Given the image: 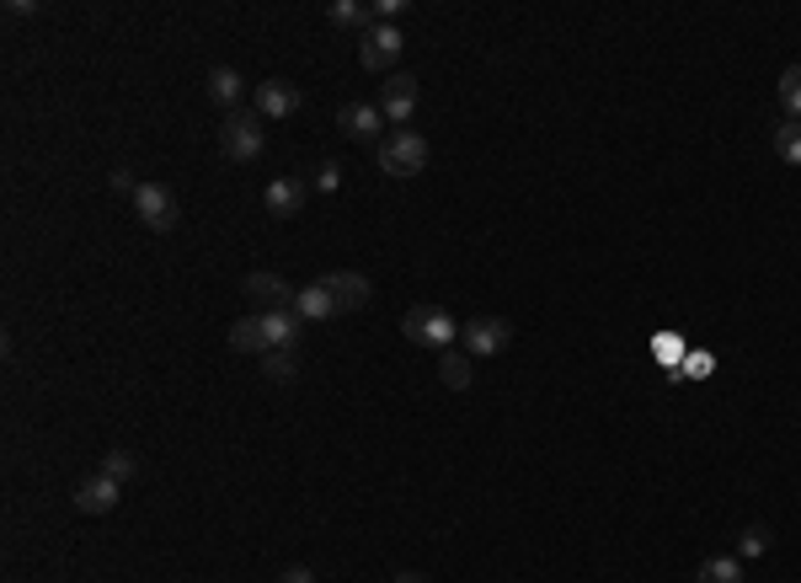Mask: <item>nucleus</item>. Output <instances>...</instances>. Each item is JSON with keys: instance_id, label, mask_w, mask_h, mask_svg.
I'll return each mask as SVG.
<instances>
[{"instance_id": "1", "label": "nucleus", "mask_w": 801, "mask_h": 583, "mask_svg": "<svg viewBox=\"0 0 801 583\" xmlns=\"http://www.w3.org/2000/svg\"><path fill=\"white\" fill-rule=\"evenodd\" d=\"M400 333L411 337V343H422V348H454L460 322H454L443 305H411V311L400 316Z\"/></svg>"}, {"instance_id": "2", "label": "nucleus", "mask_w": 801, "mask_h": 583, "mask_svg": "<svg viewBox=\"0 0 801 583\" xmlns=\"http://www.w3.org/2000/svg\"><path fill=\"white\" fill-rule=\"evenodd\" d=\"M262 145H268V134H262V113H257V108H251V113H246V108L230 113L225 128H219V150H225L230 161H257Z\"/></svg>"}, {"instance_id": "3", "label": "nucleus", "mask_w": 801, "mask_h": 583, "mask_svg": "<svg viewBox=\"0 0 801 583\" xmlns=\"http://www.w3.org/2000/svg\"><path fill=\"white\" fill-rule=\"evenodd\" d=\"M380 167L391 171V177H417V171L428 167V139L411 134V128L385 134V139H380Z\"/></svg>"}, {"instance_id": "4", "label": "nucleus", "mask_w": 801, "mask_h": 583, "mask_svg": "<svg viewBox=\"0 0 801 583\" xmlns=\"http://www.w3.org/2000/svg\"><path fill=\"white\" fill-rule=\"evenodd\" d=\"M128 204H134V214H139L156 236L177 231V193H171V188H160V182H139V193H134Z\"/></svg>"}, {"instance_id": "5", "label": "nucleus", "mask_w": 801, "mask_h": 583, "mask_svg": "<svg viewBox=\"0 0 801 583\" xmlns=\"http://www.w3.org/2000/svg\"><path fill=\"white\" fill-rule=\"evenodd\" d=\"M400 48H406V38H400V27H391V22H374V27L363 33V43H359L363 70H396Z\"/></svg>"}, {"instance_id": "6", "label": "nucleus", "mask_w": 801, "mask_h": 583, "mask_svg": "<svg viewBox=\"0 0 801 583\" xmlns=\"http://www.w3.org/2000/svg\"><path fill=\"white\" fill-rule=\"evenodd\" d=\"M460 337H465V354H471V359H492V354H503V348L514 343V327H508L503 316H476V322L460 327Z\"/></svg>"}, {"instance_id": "7", "label": "nucleus", "mask_w": 801, "mask_h": 583, "mask_svg": "<svg viewBox=\"0 0 801 583\" xmlns=\"http://www.w3.org/2000/svg\"><path fill=\"white\" fill-rule=\"evenodd\" d=\"M380 113L400 128L411 124V113H417V76H385V86H380Z\"/></svg>"}, {"instance_id": "8", "label": "nucleus", "mask_w": 801, "mask_h": 583, "mask_svg": "<svg viewBox=\"0 0 801 583\" xmlns=\"http://www.w3.org/2000/svg\"><path fill=\"white\" fill-rule=\"evenodd\" d=\"M337 128H342L348 139H359V145H380V139H385V113L369 108V102H348V108L337 113Z\"/></svg>"}, {"instance_id": "9", "label": "nucleus", "mask_w": 801, "mask_h": 583, "mask_svg": "<svg viewBox=\"0 0 801 583\" xmlns=\"http://www.w3.org/2000/svg\"><path fill=\"white\" fill-rule=\"evenodd\" d=\"M320 284H326V290H331V300H337V316H348V311H363V305H369V294H374V284H369L363 273H353V268H337V273H326Z\"/></svg>"}, {"instance_id": "10", "label": "nucleus", "mask_w": 801, "mask_h": 583, "mask_svg": "<svg viewBox=\"0 0 801 583\" xmlns=\"http://www.w3.org/2000/svg\"><path fill=\"white\" fill-rule=\"evenodd\" d=\"M240 290H246V300H257L262 311H294V290H289V279H279V273H246Z\"/></svg>"}, {"instance_id": "11", "label": "nucleus", "mask_w": 801, "mask_h": 583, "mask_svg": "<svg viewBox=\"0 0 801 583\" xmlns=\"http://www.w3.org/2000/svg\"><path fill=\"white\" fill-rule=\"evenodd\" d=\"M123 498V482H113V477H86V482H76V508L80 514H113Z\"/></svg>"}, {"instance_id": "12", "label": "nucleus", "mask_w": 801, "mask_h": 583, "mask_svg": "<svg viewBox=\"0 0 801 583\" xmlns=\"http://www.w3.org/2000/svg\"><path fill=\"white\" fill-rule=\"evenodd\" d=\"M300 102H305V97H300V86H294V81H262V86H257V102H251V108H257L262 119H294V113H300Z\"/></svg>"}, {"instance_id": "13", "label": "nucleus", "mask_w": 801, "mask_h": 583, "mask_svg": "<svg viewBox=\"0 0 801 583\" xmlns=\"http://www.w3.org/2000/svg\"><path fill=\"white\" fill-rule=\"evenodd\" d=\"M311 199V188H305V177H273L268 182V214L273 220H294L300 209Z\"/></svg>"}, {"instance_id": "14", "label": "nucleus", "mask_w": 801, "mask_h": 583, "mask_svg": "<svg viewBox=\"0 0 801 583\" xmlns=\"http://www.w3.org/2000/svg\"><path fill=\"white\" fill-rule=\"evenodd\" d=\"M203 86H208V102H214V108H225V113H240V108H246V81H240V70H230V65H214Z\"/></svg>"}, {"instance_id": "15", "label": "nucleus", "mask_w": 801, "mask_h": 583, "mask_svg": "<svg viewBox=\"0 0 801 583\" xmlns=\"http://www.w3.org/2000/svg\"><path fill=\"white\" fill-rule=\"evenodd\" d=\"M294 316H300V322H331V316H337V300H331V290L316 279V284L294 290Z\"/></svg>"}, {"instance_id": "16", "label": "nucleus", "mask_w": 801, "mask_h": 583, "mask_svg": "<svg viewBox=\"0 0 801 583\" xmlns=\"http://www.w3.org/2000/svg\"><path fill=\"white\" fill-rule=\"evenodd\" d=\"M300 316L294 311H262V333H268V348H294L300 343Z\"/></svg>"}, {"instance_id": "17", "label": "nucleus", "mask_w": 801, "mask_h": 583, "mask_svg": "<svg viewBox=\"0 0 801 583\" xmlns=\"http://www.w3.org/2000/svg\"><path fill=\"white\" fill-rule=\"evenodd\" d=\"M439 380L449 391H465L471 380H476V365H471V354H454V348H443L439 354Z\"/></svg>"}, {"instance_id": "18", "label": "nucleus", "mask_w": 801, "mask_h": 583, "mask_svg": "<svg viewBox=\"0 0 801 583\" xmlns=\"http://www.w3.org/2000/svg\"><path fill=\"white\" fill-rule=\"evenodd\" d=\"M230 348H236V354H273V348H268V333H262V316H240L236 327H230Z\"/></svg>"}, {"instance_id": "19", "label": "nucleus", "mask_w": 801, "mask_h": 583, "mask_svg": "<svg viewBox=\"0 0 801 583\" xmlns=\"http://www.w3.org/2000/svg\"><path fill=\"white\" fill-rule=\"evenodd\" d=\"M695 583H743V568H737V557H706Z\"/></svg>"}, {"instance_id": "20", "label": "nucleus", "mask_w": 801, "mask_h": 583, "mask_svg": "<svg viewBox=\"0 0 801 583\" xmlns=\"http://www.w3.org/2000/svg\"><path fill=\"white\" fill-rule=\"evenodd\" d=\"M775 156H780L786 167H801V124L797 119H786V124L775 128Z\"/></svg>"}, {"instance_id": "21", "label": "nucleus", "mask_w": 801, "mask_h": 583, "mask_svg": "<svg viewBox=\"0 0 801 583\" xmlns=\"http://www.w3.org/2000/svg\"><path fill=\"white\" fill-rule=\"evenodd\" d=\"M331 22H342V27H374V5H359V0H331Z\"/></svg>"}, {"instance_id": "22", "label": "nucleus", "mask_w": 801, "mask_h": 583, "mask_svg": "<svg viewBox=\"0 0 801 583\" xmlns=\"http://www.w3.org/2000/svg\"><path fill=\"white\" fill-rule=\"evenodd\" d=\"M780 108L801 124V65H791V70L780 76Z\"/></svg>"}, {"instance_id": "23", "label": "nucleus", "mask_w": 801, "mask_h": 583, "mask_svg": "<svg viewBox=\"0 0 801 583\" xmlns=\"http://www.w3.org/2000/svg\"><path fill=\"white\" fill-rule=\"evenodd\" d=\"M262 375L268 380H294V348H273V354H262Z\"/></svg>"}, {"instance_id": "24", "label": "nucleus", "mask_w": 801, "mask_h": 583, "mask_svg": "<svg viewBox=\"0 0 801 583\" xmlns=\"http://www.w3.org/2000/svg\"><path fill=\"white\" fill-rule=\"evenodd\" d=\"M102 477H113V482H134V477H139V460L128 456V450H113V456H102Z\"/></svg>"}, {"instance_id": "25", "label": "nucleus", "mask_w": 801, "mask_h": 583, "mask_svg": "<svg viewBox=\"0 0 801 583\" xmlns=\"http://www.w3.org/2000/svg\"><path fill=\"white\" fill-rule=\"evenodd\" d=\"M737 551H743V557H764V551H769V530H764V525H748V530L737 536Z\"/></svg>"}, {"instance_id": "26", "label": "nucleus", "mask_w": 801, "mask_h": 583, "mask_svg": "<svg viewBox=\"0 0 801 583\" xmlns=\"http://www.w3.org/2000/svg\"><path fill=\"white\" fill-rule=\"evenodd\" d=\"M316 188H320V193H337V188H342V167H337V161H320V167H316Z\"/></svg>"}, {"instance_id": "27", "label": "nucleus", "mask_w": 801, "mask_h": 583, "mask_svg": "<svg viewBox=\"0 0 801 583\" xmlns=\"http://www.w3.org/2000/svg\"><path fill=\"white\" fill-rule=\"evenodd\" d=\"M113 193H123V199H134V193H139V182H134V171H113Z\"/></svg>"}, {"instance_id": "28", "label": "nucleus", "mask_w": 801, "mask_h": 583, "mask_svg": "<svg viewBox=\"0 0 801 583\" xmlns=\"http://www.w3.org/2000/svg\"><path fill=\"white\" fill-rule=\"evenodd\" d=\"M400 11H406V0H380V5H374V22H391Z\"/></svg>"}, {"instance_id": "29", "label": "nucleus", "mask_w": 801, "mask_h": 583, "mask_svg": "<svg viewBox=\"0 0 801 583\" xmlns=\"http://www.w3.org/2000/svg\"><path fill=\"white\" fill-rule=\"evenodd\" d=\"M279 583H316V573H311V568H283Z\"/></svg>"}, {"instance_id": "30", "label": "nucleus", "mask_w": 801, "mask_h": 583, "mask_svg": "<svg viewBox=\"0 0 801 583\" xmlns=\"http://www.w3.org/2000/svg\"><path fill=\"white\" fill-rule=\"evenodd\" d=\"M5 11H11V16H38V5H33V0H11Z\"/></svg>"}, {"instance_id": "31", "label": "nucleus", "mask_w": 801, "mask_h": 583, "mask_svg": "<svg viewBox=\"0 0 801 583\" xmlns=\"http://www.w3.org/2000/svg\"><path fill=\"white\" fill-rule=\"evenodd\" d=\"M391 583H428V579H422V573H396Z\"/></svg>"}]
</instances>
